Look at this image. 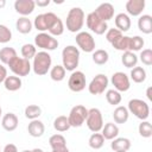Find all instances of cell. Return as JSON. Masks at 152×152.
<instances>
[{
	"mask_svg": "<svg viewBox=\"0 0 152 152\" xmlns=\"http://www.w3.org/2000/svg\"><path fill=\"white\" fill-rule=\"evenodd\" d=\"M84 25V12L81 7H72L66 15L65 26L66 30L72 33H78Z\"/></svg>",
	"mask_w": 152,
	"mask_h": 152,
	"instance_id": "obj_1",
	"label": "cell"
},
{
	"mask_svg": "<svg viewBox=\"0 0 152 152\" xmlns=\"http://www.w3.org/2000/svg\"><path fill=\"white\" fill-rule=\"evenodd\" d=\"M51 64H52V58L50 53L46 51H39L33 57V63H32L33 72L38 76L46 75L48 71H50L51 69Z\"/></svg>",
	"mask_w": 152,
	"mask_h": 152,
	"instance_id": "obj_2",
	"label": "cell"
},
{
	"mask_svg": "<svg viewBox=\"0 0 152 152\" xmlns=\"http://www.w3.org/2000/svg\"><path fill=\"white\" fill-rule=\"evenodd\" d=\"M63 68L68 71H75L80 62V50L74 45H68L62 51Z\"/></svg>",
	"mask_w": 152,
	"mask_h": 152,
	"instance_id": "obj_3",
	"label": "cell"
},
{
	"mask_svg": "<svg viewBox=\"0 0 152 152\" xmlns=\"http://www.w3.org/2000/svg\"><path fill=\"white\" fill-rule=\"evenodd\" d=\"M128 112L132 113L135 118L140 119L141 121L146 120L150 116V107L148 104L140 100V99H132L128 102V107H127Z\"/></svg>",
	"mask_w": 152,
	"mask_h": 152,
	"instance_id": "obj_4",
	"label": "cell"
},
{
	"mask_svg": "<svg viewBox=\"0 0 152 152\" xmlns=\"http://www.w3.org/2000/svg\"><path fill=\"white\" fill-rule=\"evenodd\" d=\"M8 66L11 69V71L18 77L27 76L31 71V68H32L28 59H25L23 57H18V56L8 63Z\"/></svg>",
	"mask_w": 152,
	"mask_h": 152,
	"instance_id": "obj_5",
	"label": "cell"
},
{
	"mask_svg": "<svg viewBox=\"0 0 152 152\" xmlns=\"http://www.w3.org/2000/svg\"><path fill=\"white\" fill-rule=\"evenodd\" d=\"M86 124H87V127L93 133L100 132L103 127V118H102L101 110L99 108L88 109V115H87V119H86Z\"/></svg>",
	"mask_w": 152,
	"mask_h": 152,
	"instance_id": "obj_6",
	"label": "cell"
},
{
	"mask_svg": "<svg viewBox=\"0 0 152 152\" xmlns=\"http://www.w3.org/2000/svg\"><path fill=\"white\" fill-rule=\"evenodd\" d=\"M34 46L43 49V51H52L58 48V40L46 32H39L34 37Z\"/></svg>",
	"mask_w": 152,
	"mask_h": 152,
	"instance_id": "obj_7",
	"label": "cell"
},
{
	"mask_svg": "<svg viewBox=\"0 0 152 152\" xmlns=\"http://www.w3.org/2000/svg\"><path fill=\"white\" fill-rule=\"evenodd\" d=\"M88 115V109L82 106V104H77L74 106L68 115V120L71 127H81L87 119Z\"/></svg>",
	"mask_w": 152,
	"mask_h": 152,
	"instance_id": "obj_8",
	"label": "cell"
},
{
	"mask_svg": "<svg viewBox=\"0 0 152 152\" xmlns=\"http://www.w3.org/2000/svg\"><path fill=\"white\" fill-rule=\"evenodd\" d=\"M59 17H57L55 13L52 12H48V13H42L38 14L34 18L33 21V26L39 31V32H45L49 31L51 28V26L55 24V21L58 19Z\"/></svg>",
	"mask_w": 152,
	"mask_h": 152,
	"instance_id": "obj_9",
	"label": "cell"
},
{
	"mask_svg": "<svg viewBox=\"0 0 152 152\" xmlns=\"http://www.w3.org/2000/svg\"><path fill=\"white\" fill-rule=\"evenodd\" d=\"M86 24L87 27L94 32L95 34H103L104 32H107L108 30V25L106 21H103L102 19H100L97 17V14L95 12H90L87 18H86Z\"/></svg>",
	"mask_w": 152,
	"mask_h": 152,
	"instance_id": "obj_10",
	"label": "cell"
},
{
	"mask_svg": "<svg viewBox=\"0 0 152 152\" xmlns=\"http://www.w3.org/2000/svg\"><path fill=\"white\" fill-rule=\"evenodd\" d=\"M76 44L78 45V48L84 51V52H94L95 51V39L93 38V36L89 32L86 31H80L76 34Z\"/></svg>",
	"mask_w": 152,
	"mask_h": 152,
	"instance_id": "obj_11",
	"label": "cell"
},
{
	"mask_svg": "<svg viewBox=\"0 0 152 152\" xmlns=\"http://www.w3.org/2000/svg\"><path fill=\"white\" fill-rule=\"evenodd\" d=\"M108 83H109L108 77L104 74H99L90 81L88 86V90L91 95H100L104 93V90L108 87Z\"/></svg>",
	"mask_w": 152,
	"mask_h": 152,
	"instance_id": "obj_12",
	"label": "cell"
},
{
	"mask_svg": "<svg viewBox=\"0 0 152 152\" xmlns=\"http://www.w3.org/2000/svg\"><path fill=\"white\" fill-rule=\"evenodd\" d=\"M68 87L74 93H80L86 88V75L82 71H72L69 80H68Z\"/></svg>",
	"mask_w": 152,
	"mask_h": 152,
	"instance_id": "obj_13",
	"label": "cell"
},
{
	"mask_svg": "<svg viewBox=\"0 0 152 152\" xmlns=\"http://www.w3.org/2000/svg\"><path fill=\"white\" fill-rule=\"evenodd\" d=\"M112 84L114 86V89L118 90L119 93L121 91H127L131 87V82H129V77L122 72V71H116L112 75L110 78Z\"/></svg>",
	"mask_w": 152,
	"mask_h": 152,
	"instance_id": "obj_14",
	"label": "cell"
},
{
	"mask_svg": "<svg viewBox=\"0 0 152 152\" xmlns=\"http://www.w3.org/2000/svg\"><path fill=\"white\" fill-rule=\"evenodd\" d=\"M34 7H36V4L33 0H15L14 2L15 12L21 14L23 17L31 14L34 11Z\"/></svg>",
	"mask_w": 152,
	"mask_h": 152,
	"instance_id": "obj_15",
	"label": "cell"
},
{
	"mask_svg": "<svg viewBox=\"0 0 152 152\" xmlns=\"http://www.w3.org/2000/svg\"><path fill=\"white\" fill-rule=\"evenodd\" d=\"M94 12L97 14V17L100 19H102L103 21L107 23L108 20H110L114 17V6L109 2H103V4L99 5Z\"/></svg>",
	"mask_w": 152,
	"mask_h": 152,
	"instance_id": "obj_16",
	"label": "cell"
},
{
	"mask_svg": "<svg viewBox=\"0 0 152 152\" xmlns=\"http://www.w3.org/2000/svg\"><path fill=\"white\" fill-rule=\"evenodd\" d=\"M145 5H146L145 0H128L126 2V11L129 15L138 17L142 13Z\"/></svg>",
	"mask_w": 152,
	"mask_h": 152,
	"instance_id": "obj_17",
	"label": "cell"
},
{
	"mask_svg": "<svg viewBox=\"0 0 152 152\" xmlns=\"http://www.w3.org/2000/svg\"><path fill=\"white\" fill-rule=\"evenodd\" d=\"M19 124L18 116L14 113H7L1 118V126L7 132H13L17 129Z\"/></svg>",
	"mask_w": 152,
	"mask_h": 152,
	"instance_id": "obj_18",
	"label": "cell"
},
{
	"mask_svg": "<svg viewBox=\"0 0 152 152\" xmlns=\"http://www.w3.org/2000/svg\"><path fill=\"white\" fill-rule=\"evenodd\" d=\"M27 132H28V134H30L31 137H33V138H39V137H42V135L44 134V132H45V126H44V124H43L40 120H38V119L31 120V122H30L28 126H27Z\"/></svg>",
	"mask_w": 152,
	"mask_h": 152,
	"instance_id": "obj_19",
	"label": "cell"
},
{
	"mask_svg": "<svg viewBox=\"0 0 152 152\" xmlns=\"http://www.w3.org/2000/svg\"><path fill=\"white\" fill-rule=\"evenodd\" d=\"M114 23L116 28L120 32H126L131 28V19L126 13H119L114 18Z\"/></svg>",
	"mask_w": 152,
	"mask_h": 152,
	"instance_id": "obj_20",
	"label": "cell"
},
{
	"mask_svg": "<svg viewBox=\"0 0 152 152\" xmlns=\"http://www.w3.org/2000/svg\"><path fill=\"white\" fill-rule=\"evenodd\" d=\"M102 137L107 140H113L115 138H118L119 135V127L114 122H107L106 125H103L102 127Z\"/></svg>",
	"mask_w": 152,
	"mask_h": 152,
	"instance_id": "obj_21",
	"label": "cell"
},
{
	"mask_svg": "<svg viewBox=\"0 0 152 152\" xmlns=\"http://www.w3.org/2000/svg\"><path fill=\"white\" fill-rule=\"evenodd\" d=\"M138 28L145 33L150 34L152 32V17L148 14H142L138 19Z\"/></svg>",
	"mask_w": 152,
	"mask_h": 152,
	"instance_id": "obj_22",
	"label": "cell"
},
{
	"mask_svg": "<svg viewBox=\"0 0 152 152\" xmlns=\"http://www.w3.org/2000/svg\"><path fill=\"white\" fill-rule=\"evenodd\" d=\"M110 148L115 151H125L127 152L131 148V140L128 138H115L110 142Z\"/></svg>",
	"mask_w": 152,
	"mask_h": 152,
	"instance_id": "obj_23",
	"label": "cell"
},
{
	"mask_svg": "<svg viewBox=\"0 0 152 152\" xmlns=\"http://www.w3.org/2000/svg\"><path fill=\"white\" fill-rule=\"evenodd\" d=\"M129 112L124 106H118L113 112V119L115 124H125L128 120Z\"/></svg>",
	"mask_w": 152,
	"mask_h": 152,
	"instance_id": "obj_24",
	"label": "cell"
},
{
	"mask_svg": "<svg viewBox=\"0 0 152 152\" xmlns=\"http://www.w3.org/2000/svg\"><path fill=\"white\" fill-rule=\"evenodd\" d=\"M32 21L27 18V17H20L17 23H15V28L18 30V32L23 33V34H27L32 31Z\"/></svg>",
	"mask_w": 152,
	"mask_h": 152,
	"instance_id": "obj_25",
	"label": "cell"
},
{
	"mask_svg": "<svg viewBox=\"0 0 152 152\" xmlns=\"http://www.w3.org/2000/svg\"><path fill=\"white\" fill-rule=\"evenodd\" d=\"M21 84H23L21 78L18 77V76H15V75L14 76H7L6 80L4 81L5 88L7 90H10V91H17V90H19L21 88Z\"/></svg>",
	"mask_w": 152,
	"mask_h": 152,
	"instance_id": "obj_26",
	"label": "cell"
},
{
	"mask_svg": "<svg viewBox=\"0 0 152 152\" xmlns=\"http://www.w3.org/2000/svg\"><path fill=\"white\" fill-rule=\"evenodd\" d=\"M121 62H122V64H124L126 68L132 69V68L137 66L138 56H137L134 52H132V51H125V52L122 53V56H121Z\"/></svg>",
	"mask_w": 152,
	"mask_h": 152,
	"instance_id": "obj_27",
	"label": "cell"
},
{
	"mask_svg": "<svg viewBox=\"0 0 152 152\" xmlns=\"http://www.w3.org/2000/svg\"><path fill=\"white\" fill-rule=\"evenodd\" d=\"M70 124L68 120V116L65 115H59L53 120V128L57 132H66L70 128Z\"/></svg>",
	"mask_w": 152,
	"mask_h": 152,
	"instance_id": "obj_28",
	"label": "cell"
},
{
	"mask_svg": "<svg viewBox=\"0 0 152 152\" xmlns=\"http://www.w3.org/2000/svg\"><path fill=\"white\" fill-rule=\"evenodd\" d=\"M17 57V51L13 49V48H10V46H5L0 50V61L2 62V64H7Z\"/></svg>",
	"mask_w": 152,
	"mask_h": 152,
	"instance_id": "obj_29",
	"label": "cell"
},
{
	"mask_svg": "<svg viewBox=\"0 0 152 152\" xmlns=\"http://www.w3.org/2000/svg\"><path fill=\"white\" fill-rule=\"evenodd\" d=\"M131 80L135 83H142L146 80V70L142 66H134L131 70Z\"/></svg>",
	"mask_w": 152,
	"mask_h": 152,
	"instance_id": "obj_30",
	"label": "cell"
},
{
	"mask_svg": "<svg viewBox=\"0 0 152 152\" xmlns=\"http://www.w3.org/2000/svg\"><path fill=\"white\" fill-rule=\"evenodd\" d=\"M93 62L97 65H103L108 62L109 59V55L106 50H102V49H99V50H95L93 52Z\"/></svg>",
	"mask_w": 152,
	"mask_h": 152,
	"instance_id": "obj_31",
	"label": "cell"
},
{
	"mask_svg": "<svg viewBox=\"0 0 152 152\" xmlns=\"http://www.w3.org/2000/svg\"><path fill=\"white\" fill-rule=\"evenodd\" d=\"M65 71L66 70L63 68V65L57 64V65H55V66H52L50 69V77L55 82H61L65 77Z\"/></svg>",
	"mask_w": 152,
	"mask_h": 152,
	"instance_id": "obj_32",
	"label": "cell"
},
{
	"mask_svg": "<svg viewBox=\"0 0 152 152\" xmlns=\"http://www.w3.org/2000/svg\"><path fill=\"white\" fill-rule=\"evenodd\" d=\"M49 144H50L52 150L66 147V140H65V138L62 134H53V135H51L50 139H49Z\"/></svg>",
	"mask_w": 152,
	"mask_h": 152,
	"instance_id": "obj_33",
	"label": "cell"
},
{
	"mask_svg": "<svg viewBox=\"0 0 152 152\" xmlns=\"http://www.w3.org/2000/svg\"><path fill=\"white\" fill-rule=\"evenodd\" d=\"M25 116L30 120H36L42 115V108L37 104H28L24 112Z\"/></svg>",
	"mask_w": 152,
	"mask_h": 152,
	"instance_id": "obj_34",
	"label": "cell"
},
{
	"mask_svg": "<svg viewBox=\"0 0 152 152\" xmlns=\"http://www.w3.org/2000/svg\"><path fill=\"white\" fill-rule=\"evenodd\" d=\"M88 144H89V146L91 147V148H94V150H100L102 146H103V144H104V138L102 137V134L101 133H93L91 135H90V138H89V140H88Z\"/></svg>",
	"mask_w": 152,
	"mask_h": 152,
	"instance_id": "obj_35",
	"label": "cell"
},
{
	"mask_svg": "<svg viewBox=\"0 0 152 152\" xmlns=\"http://www.w3.org/2000/svg\"><path fill=\"white\" fill-rule=\"evenodd\" d=\"M106 100H107V102H108L109 104H112V106H118V104L121 102L122 97H121V94H120L118 90H115V89H109V90H107V93H106Z\"/></svg>",
	"mask_w": 152,
	"mask_h": 152,
	"instance_id": "obj_36",
	"label": "cell"
},
{
	"mask_svg": "<svg viewBox=\"0 0 152 152\" xmlns=\"http://www.w3.org/2000/svg\"><path fill=\"white\" fill-rule=\"evenodd\" d=\"M144 39L140 36H134V37H129V45H128V51H140L144 48Z\"/></svg>",
	"mask_w": 152,
	"mask_h": 152,
	"instance_id": "obj_37",
	"label": "cell"
},
{
	"mask_svg": "<svg viewBox=\"0 0 152 152\" xmlns=\"http://www.w3.org/2000/svg\"><path fill=\"white\" fill-rule=\"evenodd\" d=\"M128 45H129V37L128 36H121L120 38H118L113 44L112 46L119 51H128Z\"/></svg>",
	"mask_w": 152,
	"mask_h": 152,
	"instance_id": "obj_38",
	"label": "cell"
},
{
	"mask_svg": "<svg viewBox=\"0 0 152 152\" xmlns=\"http://www.w3.org/2000/svg\"><path fill=\"white\" fill-rule=\"evenodd\" d=\"M21 56H23V58H25V59H31V58H33L34 56H36V53H37V50H36V46L33 45V44H24L23 46H21Z\"/></svg>",
	"mask_w": 152,
	"mask_h": 152,
	"instance_id": "obj_39",
	"label": "cell"
},
{
	"mask_svg": "<svg viewBox=\"0 0 152 152\" xmlns=\"http://www.w3.org/2000/svg\"><path fill=\"white\" fill-rule=\"evenodd\" d=\"M138 131H139V134L142 137V138H150L152 135V126L148 121L144 120L139 124V127H138Z\"/></svg>",
	"mask_w": 152,
	"mask_h": 152,
	"instance_id": "obj_40",
	"label": "cell"
},
{
	"mask_svg": "<svg viewBox=\"0 0 152 152\" xmlns=\"http://www.w3.org/2000/svg\"><path fill=\"white\" fill-rule=\"evenodd\" d=\"M11 39H12L11 30L6 25L0 24V43L1 44H6V43L11 42Z\"/></svg>",
	"mask_w": 152,
	"mask_h": 152,
	"instance_id": "obj_41",
	"label": "cell"
},
{
	"mask_svg": "<svg viewBox=\"0 0 152 152\" xmlns=\"http://www.w3.org/2000/svg\"><path fill=\"white\" fill-rule=\"evenodd\" d=\"M122 36V32H120L118 28H109L106 32V39L107 42H109L110 44H113L118 38H120Z\"/></svg>",
	"mask_w": 152,
	"mask_h": 152,
	"instance_id": "obj_42",
	"label": "cell"
},
{
	"mask_svg": "<svg viewBox=\"0 0 152 152\" xmlns=\"http://www.w3.org/2000/svg\"><path fill=\"white\" fill-rule=\"evenodd\" d=\"M140 61L145 65H152V50L151 49H145L140 52Z\"/></svg>",
	"mask_w": 152,
	"mask_h": 152,
	"instance_id": "obj_43",
	"label": "cell"
},
{
	"mask_svg": "<svg viewBox=\"0 0 152 152\" xmlns=\"http://www.w3.org/2000/svg\"><path fill=\"white\" fill-rule=\"evenodd\" d=\"M6 77H7V69L2 64H0V83H2L6 80Z\"/></svg>",
	"mask_w": 152,
	"mask_h": 152,
	"instance_id": "obj_44",
	"label": "cell"
},
{
	"mask_svg": "<svg viewBox=\"0 0 152 152\" xmlns=\"http://www.w3.org/2000/svg\"><path fill=\"white\" fill-rule=\"evenodd\" d=\"M1 152H18V148L14 144H7Z\"/></svg>",
	"mask_w": 152,
	"mask_h": 152,
	"instance_id": "obj_45",
	"label": "cell"
},
{
	"mask_svg": "<svg viewBox=\"0 0 152 152\" xmlns=\"http://www.w3.org/2000/svg\"><path fill=\"white\" fill-rule=\"evenodd\" d=\"M34 4L39 7H45V6L50 5V0H37V1H34Z\"/></svg>",
	"mask_w": 152,
	"mask_h": 152,
	"instance_id": "obj_46",
	"label": "cell"
},
{
	"mask_svg": "<svg viewBox=\"0 0 152 152\" xmlns=\"http://www.w3.org/2000/svg\"><path fill=\"white\" fill-rule=\"evenodd\" d=\"M151 90H152L151 87H148L147 90H146V96H147V99H148L150 101H152V94H151Z\"/></svg>",
	"mask_w": 152,
	"mask_h": 152,
	"instance_id": "obj_47",
	"label": "cell"
},
{
	"mask_svg": "<svg viewBox=\"0 0 152 152\" xmlns=\"http://www.w3.org/2000/svg\"><path fill=\"white\" fill-rule=\"evenodd\" d=\"M52 152H69V148H68V147H62V148H56V150H52Z\"/></svg>",
	"mask_w": 152,
	"mask_h": 152,
	"instance_id": "obj_48",
	"label": "cell"
},
{
	"mask_svg": "<svg viewBox=\"0 0 152 152\" xmlns=\"http://www.w3.org/2000/svg\"><path fill=\"white\" fill-rule=\"evenodd\" d=\"M5 5H6V1L5 0H0V8L5 7Z\"/></svg>",
	"mask_w": 152,
	"mask_h": 152,
	"instance_id": "obj_49",
	"label": "cell"
},
{
	"mask_svg": "<svg viewBox=\"0 0 152 152\" xmlns=\"http://www.w3.org/2000/svg\"><path fill=\"white\" fill-rule=\"evenodd\" d=\"M31 152H44L42 148H33V150H31Z\"/></svg>",
	"mask_w": 152,
	"mask_h": 152,
	"instance_id": "obj_50",
	"label": "cell"
},
{
	"mask_svg": "<svg viewBox=\"0 0 152 152\" xmlns=\"http://www.w3.org/2000/svg\"><path fill=\"white\" fill-rule=\"evenodd\" d=\"M21 152H31V150H24V151H21Z\"/></svg>",
	"mask_w": 152,
	"mask_h": 152,
	"instance_id": "obj_51",
	"label": "cell"
},
{
	"mask_svg": "<svg viewBox=\"0 0 152 152\" xmlns=\"http://www.w3.org/2000/svg\"><path fill=\"white\" fill-rule=\"evenodd\" d=\"M1 114H2V109H1V107H0V119H1Z\"/></svg>",
	"mask_w": 152,
	"mask_h": 152,
	"instance_id": "obj_52",
	"label": "cell"
},
{
	"mask_svg": "<svg viewBox=\"0 0 152 152\" xmlns=\"http://www.w3.org/2000/svg\"><path fill=\"white\" fill-rule=\"evenodd\" d=\"M115 152H125V151H115Z\"/></svg>",
	"mask_w": 152,
	"mask_h": 152,
	"instance_id": "obj_53",
	"label": "cell"
},
{
	"mask_svg": "<svg viewBox=\"0 0 152 152\" xmlns=\"http://www.w3.org/2000/svg\"><path fill=\"white\" fill-rule=\"evenodd\" d=\"M0 152H1V150H0Z\"/></svg>",
	"mask_w": 152,
	"mask_h": 152,
	"instance_id": "obj_54",
	"label": "cell"
}]
</instances>
